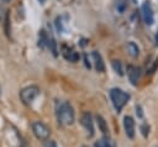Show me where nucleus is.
Segmentation results:
<instances>
[{
    "instance_id": "nucleus-2",
    "label": "nucleus",
    "mask_w": 158,
    "mask_h": 147,
    "mask_svg": "<svg viewBox=\"0 0 158 147\" xmlns=\"http://www.w3.org/2000/svg\"><path fill=\"white\" fill-rule=\"evenodd\" d=\"M109 95H110V100H111V103H112L116 112H118V114L122 111V109L125 107V105L127 104V101L131 98V95L128 93H126L125 90L118 89V88L110 89Z\"/></svg>"
},
{
    "instance_id": "nucleus-14",
    "label": "nucleus",
    "mask_w": 158,
    "mask_h": 147,
    "mask_svg": "<svg viewBox=\"0 0 158 147\" xmlns=\"http://www.w3.org/2000/svg\"><path fill=\"white\" fill-rule=\"evenodd\" d=\"M94 147H112V146H111V143H110V140L104 136L102 138H100L99 141L95 142Z\"/></svg>"
},
{
    "instance_id": "nucleus-24",
    "label": "nucleus",
    "mask_w": 158,
    "mask_h": 147,
    "mask_svg": "<svg viewBox=\"0 0 158 147\" xmlns=\"http://www.w3.org/2000/svg\"><path fill=\"white\" fill-rule=\"evenodd\" d=\"M0 93H1V89H0Z\"/></svg>"
},
{
    "instance_id": "nucleus-6",
    "label": "nucleus",
    "mask_w": 158,
    "mask_h": 147,
    "mask_svg": "<svg viewBox=\"0 0 158 147\" xmlns=\"http://www.w3.org/2000/svg\"><path fill=\"white\" fill-rule=\"evenodd\" d=\"M80 124L86 130L88 136L93 137L94 136V121H93V116H91V114L89 111L83 112V115L80 117Z\"/></svg>"
},
{
    "instance_id": "nucleus-9",
    "label": "nucleus",
    "mask_w": 158,
    "mask_h": 147,
    "mask_svg": "<svg viewBox=\"0 0 158 147\" xmlns=\"http://www.w3.org/2000/svg\"><path fill=\"white\" fill-rule=\"evenodd\" d=\"M91 58L94 61V67L98 72H104L105 70V64H104V61H102V57L99 52L96 51H93L91 52Z\"/></svg>"
},
{
    "instance_id": "nucleus-15",
    "label": "nucleus",
    "mask_w": 158,
    "mask_h": 147,
    "mask_svg": "<svg viewBox=\"0 0 158 147\" xmlns=\"http://www.w3.org/2000/svg\"><path fill=\"white\" fill-rule=\"evenodd\" d=\"M111 64H112V68H114V70L118 74V75H123V70H122V64H121V62L120 61H117V59H114L112 62H111Z\"/></svg>"
},
{
    "instance_id": "nucleus-16",
    "label": "nucleus",
    "mask_w": 158,
    "mask_h": 147,
    "mask_svg": "<svg viewBox=\"0 0 158 147\" xmlns=\"http://www.w3.org/2000/svg\"><path fill=\"white\" fill-rule=\"evenodd\" d=\"M7 2H10V0H0V20L5 19V15L7 12V10L5 9V5Z\"/></svg>"
},
{
    "instance_id": "nucleus-4",
    "label": "nucleus",
    "mask_w": 158,
    "mask_h": 147,
    "mask_svg": "<svg viewBox=\"0 0 158 147\" xmlns=\"http://www.w3.org/2000/svg\"><path fill=\"white\" fill-rule=\"evenodd\" d=\"M40 95V88L37 85H28V86H25L20 90V100L22 101L23 105H31L36 98Z\"/></svg>"
},
{
    "instance_id": "nucleus-22",
    "label": "nucleus",
    "mask_w": 158,
    "mask_h": 147,
    "mask_svg": "<svg viewBox=\"0 0 158 147\" xmlns=\"http://www.w3.org/2000/svg\"><path fill=\"white\" fill-rule=\"evenodd\" d=\"M20 147H28V146H27V145H26V143H25V142H22V145H21V146H20Z\"/></svg>"
},
{
    "instance_id": "nucleus-17",
    "label": "nucleus",
    "mask_w": 158,
    "mask_h": 147,
    "mask_svg": "<svg viewBox=\"0 0 158 147\" xmlns=\"http://www.w3.org/2000/svg\"><path fill=\"white\" fill-rule=\"evenodd\" d=\"M139 130H141L142 136H143L144 138H147V137H148V135H149V125H148V124H146V122H143V124L139 126Z\"/></svg>"
},
{
    "instance_id": "nucleus-20",
    "label": "nucleus",
    "mask_w": 158,
    "mask_h": 147,
    "mask_svg": "<svg viewBox=\"0 0 158 147\" xmlns=\"http://www.w3.org/2000/svg\"><path fill=\"white\" fill-rule=\"evenodd\" d=\"M154 44L158 47V31H157V33H156V36H154Z\"/></svg>"
},
{
    "instance_id": "nucleus-3",
    "label": "nucleus",
    "mask_w": 158,
    "mask_h": 147,
    "mask_svg": "<svg viewBox=\"0 0 158 147\" xmlns=\"http://www.w3.org/2000/svg\"><path fill=\"white\" fill-rule=\"evenodd\" d=\"M31 128H32V132L35 135V137L40 141H48L49 137H51V128L42 121L40 120H36L31 124Z\"/></svg>"
},
{
    "instance_id": "nucleus-13",
    "label": "nucleus",
    "mask_w": 158,
    "mask_h": 147,
    "mask_svg": "<svg viewBox=\"0 0 158 147\" xmlns=\"http://www.w3.org/2000/svg\"><path fill=\"white\" fill-rule=\"evenodd\" d=\"M63 54H64V57H65L69 62H72V63H75V62H78V59H79V54H78L75 51H73V49H69V51H67V52H63Z\"/></svg>"
},
{
    "instance_id": "nucleus-5",
    "label": "nucleus",
    "mask_w": 158,
    "mask_h": 147,
    "mask_svg": "<svg viewBox=\"0 0 158 147\" xmlns=\"http://www.w3.org/2000/svg\"><path fill=\"white\" fill-rule=\"evenodd\" d=\"M141 14H142V19L144 21L146 25L151 26L154 22V14H153V9L151 6V4L148 1H144L141 6Z\"/></svg>"
},
{
    "instance_id": "nucleus-21",
    "label": "nucleus",
    "mask_w": 158,
    "mask_h": 147,
    "mask_svg": "<svg viewBox=\"0 0 158 147\" xmlns=\"http://www.w3.org/2000/svg\"><path fill=\"white\" fill-rule=\"evenodd\" d=\"M37 1H38V2H40V4H42V5H43V4H44V2H46V0H37Z\"/></svg>"
},
{
    "instance_id": "nucleus-23",
    "label": "nucleus",
    "mask_w": 158,
    "mask_h": 147,
    "mask_svg": "<svg viewBox=\"0 0 158 147\" xmlns=\"http://www.w3.org/2000/svg\"><path fill=\"white\" fill-rule=\"evenodd\" d=\"M81 147H88V146H85V145H84V146H81Z\"/></svg>"
},
{
    "instance_id": "nucleus-7",
    "label": "nucleus",
    "mask_w": 158,
    "mask_h": 147,
    "mask_svg": "<svg viewBox=\"0 0 158 147\" xmlns=\"http://www.w3.org/2000/svg\"><path fill=\"white\" fill-rule=\"evenodd\" d=\"M126 74H127V78L130 80V83L136 86L138 84V80L141 78V69L137 67V65H133V64H128L127 65V69H126Z\"/></svg>"
},
{
    "instance_id": "nucleus-12",
    "label": "nucleus",
    "mask_w": 158,
    "mask_h": 147,
    "mask_svg": "<svg viewBox=\"0 0 158 147\" xmlns=\"http://www.w3.org/2000/svg\"><path fill=\"white\" fill-rule=\"evenodd\" d=\"M96 122H98L99 130H100L104 135H106V133H107V131H109V127H107V124H106L105 119H104L101 115H96Z\"/></svg>"
},
{
    "instance_id": "nucleus-11",
    "label": "nucleus",
    "mask_w": 158,
    "mask_h": 147,
    "mask_svg": "<svg viewBox=\"0 0 158 147\" xmlns=\"http://www.w3.org/2000/svg\"><path fill=\"white\" fill-rule=\"evenodd\" d=\"M48 42H49L48 35L46 33L44 30H41L40 33H38V46H40L41 48H44L46 46L48 47Z\"/></svg>"
},
{
    "instance_id": "nucleus-25",
    "label": "nucleus",
    "mask_w": 158,
    "mask_h": 147,
    "mask_svg": "<svg viewBox=\"0 0 158 147\" xmlns=\"http://www.w3.org/2000/svg\"><path fill=\"white\" fill-rule=\"evenodd\" d=\"M157 147H158V146H157Z\"/></svg>"
},
{
    "instance_id": "nucleus-10",
    "label": "nucleus",
    "mask_w": 158,
    "mask_h": 147,
    "mask_svg": "<svg viewBox=\"0 0 158 147\" xmlns=\"http://www.w3.org/2000/svg\"><path fill=\"white\" fill-rule=\"evenodd\" d=\"M126 52L128 56H131L132 58H137L139 54V48L135 42H128L126 44Z\"/></svg>"
},
{
    "instance_id": "nucleus-8",
    "label": "nucleus",
    "mask_w": 158,
    "mask_h": 147,
    "mask_svg": "<svg viewBox=\"0 0 158 147\" xmlns=\"http://www.w3.org/2000/svg\"><path fill=\"white\" fill-rule=\"evenodd\" d=\"M123 128H125L126 136L130 140H133L135 138V135H136V124H135V120H133L132 116L126 115L123 117Z\"/></svg>"
},
{
    "instance_id": "nucleus-19",
    "label": "nucleus",
    "mask_w": 158,
    "mask_h": 147,
    "mask_svg": "<svg viewBox=\"0 0 158 147\" xmlns=\"http://www.w3.org/2000/svg\"><path fill=\"white\" fill-rule=\"evenodd\" d=\"M136 114H137V116H138L139 119H142V117H143V112H142V109H141V106H139V105H137V106H136Z\"/></svg>"
},
{
    "instance_id": "nucleus-18",
    "label": "nucleus",
    "mask_w": 158,
    "mask_h": 147,
    "mask_svg": "<svg viewBox=\"0 0 158 147\" xmlns=\"http://www.w3.org/2000/svg\"><path fill=\"white\" fill-rule=\"evenodd\" d=\"M43 147H58V146H57V142H56V141L48 140V141H46V142L43 143Z\"/></svg>"
},
{
    "instance_id": "nucleus-1",
    "label": "nucleus",
    "mask_w": 158,
    "mask_h": 147,
    "mask_svg": "<svg viewBox=\"0 0 158 147\" xmlns=\"http://www.w3.org/2000/svg\"><path fill=\"white\" fill-rule=\"evenodd\" d=\"M56 115L60 126H70L74 124L75 112L69 101H58L56 105Z\"/></svg>"
}]
</instances>
